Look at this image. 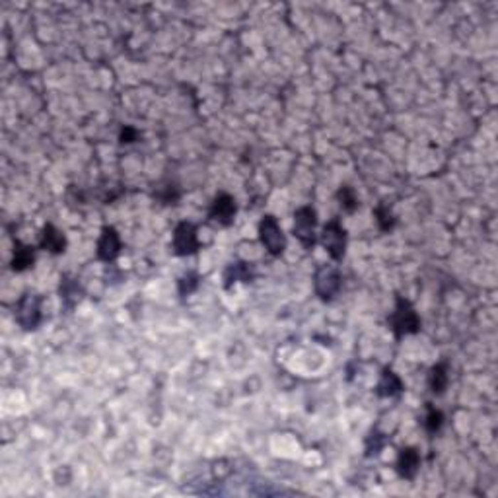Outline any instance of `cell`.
Masks as SVG:
<instances>
[{
	"label": "cell",
	"mask_w": 498,
	"mask_h": 498,
	"mask_svg": "<svg viewBox=\"0 0 498 498\" xmlns=\"http://www.w3.org/2000/svg\"><path fill=\"white\" fill-rule=\"evenodd\" d=\"M389 329L393 331V335L397 339L405 337V335H415L420 331V317L415 312V308L410 306L409 300L405 298H397L396 302V309L393 314L389 315Z\"/></svg>",
	"instance_id": "obj_1"
},
{
	"label": "cell",
	"mask_w": 498,
	"mask_h": 498,
	"mask_svg": "<svg viewBox=\"0 0 498 498\" xmlns=\"http://www.w3.org/2000/svg\"><path fill=\"white\" fill-rule=\"evenodd\" d=\"M41 319H43L41 296L37 292H26L16 306V322L20 323L22 329L33 331L39 327Z\"/></svg>",
	"instance_id": "obj_2"
},
{
	"label": "cell",
	"mask_w": 498,
	"mask_h": 498,
	"mask_svg": "<svg viewBox=\"0 0 498 498\" xmlns=\"http://www.w3.org/2000/svg\"><path fill=\"white\" fill-rule=\"evenodd\" d=\"M341 286H343V277H341V271H339L335 265H322V267L315 271V294H317L323 302L333 300L339 294V290H341Z\"/></svg>",
	"instance_id": "obj_3"
},
{
	"label": "cell",
	"mask_w": 498,
	"mask_h": 498,
	"mask_svg": "<svg viewBox=\"0 0 498 498\" xmlns=\"http://www.w3.org/2000/svg\"><path fill=\"white\" fill-rule=\"evenodd\" d=\"M322 245L329 253L333 261H341L343 259L344 249H346V230L341 224V220L333 218L323 226Z\"/></svg>",
	"instance_id": "obj_4"
},
{
	"label": "cell",
	"mask_w": 498,
	"mask_h": 498,
	"mask_svg": "<svg viewBox=\"0 0 498 498\" xmlns=\"http://www.w3.org/2000/svg\"><path fill=\"white\" fill-rule=\"evenodd\" d=\"M259 240L263 243V248L271 253V255H280L286 248V238L282 234V228L277 222L275 216L267 214L259 222Z\"/></svg>",
	"instance_id": "obj_5"
},
{
	"label": "cell",
	"mask_w": 498,
	"mask_h": 498,
	"mask_svg": "<svg viewBox=\"0 0 498 498\" xmlns=\"http://www.w3.org/2000/svg\"><path fill=\"white\" fill-rule=\"evenodd\" d=\"M315 226H317V214L312 206H300L294 213L292 232L306 249L315 245Z\"/></svg>",
	"instance_id": "obj_6"
},
{
	"label": "cell",
	"mask_w": 498,
	"mask_h": 498,
	"mask_svg": "<svg viewBox=\"0 0 498 498\" xmlns=\"http://www.w3.org/2000/svg\"><path fill=\"white\" fill-rule=\"evenodd\" d=\"M174 253L179 257L193 255L197 253L201 243H198L197 235V226L191 224V222H181L177 224V228L174 230Z\"/></svg>",
	"instance_id": "obj_7"
},
{
	"label": "cell",
	"mask_w": 498,
	"mask_h": 498,
	"mask_svg": "<svg viewBox=\"0 0 498 498\" xmlns=\"http://www.w3.org/2000/svg\"><path fill=\"white\" fill-rule=\"evenodd\" d=\"M235 213H238V206H235L234 197L228 193H220L214 197L213 205L208 208V218L220 226H230L234 224Z\"/></svg>",
	"instance_id": "obj_8"
},
{
	"label": "cell",
	"mask_w": 498,
	"mask_h": 498,
	"mask_svg": "<svg viewBox=\"0 0 498 498\" xmlns=\"http://www.w3.org/2000/svg\"><path fill=\"white\" fill-rule=\"evenodd\" d=\"M119 253H121V238L117 230L113 226H105L97 240V259L103 263H111L117 259Z\"/></svg>",
	"instance_id": "obj_9"
},
{
	"label": "cell",
	"mask_w": 498,
	"mask_h": 498,
	"mask_svg": "<svg viewBox=\"0 0 498 498\" xmlns=\"http://www.w3.org/2000/svg\"><path fill=\"white\" fill-rule=\"evenodd\" d=\"M59 294H60V302L65 309H74L84 298V288L78 280L70 277V275H63L60 277V286H59Z\"/></svg>",
	"instance_id": "obj_10"
},
{
	"label": "cell",
	"mask_w": 498,
	"mask_h": 498,
	"mask_svg": "<svg viewBox=\"0 0 498 498\" xmlns=\"http://www.w3.org/2000/svg\"><path fill=\"white\" fill-rule=\"evenodd\" d=\"M397 473L407 479V481H413L417 477L418 469H420V454H418L415 447H403L399 455H397Z\"/></svg>",
	"instance_id": "obj_11"
},
{
	"label": "cell",
	"mask_w": 498,
	"mask_h": 498,
	"mask_svg": "<svg viewBox=\"0 0 498 498\" xmlns=\"http://www.w3.org/2000/svg\"><path fill=\"white\" fill-rule=\"evenodd\" d=\"M255 279V267L248 261H234L224 271V288H232L235 282H251Z\"/></svg>",
	"instance_id": "obj_12"
},
{
	"label": "cell",
	"mask_w": 498,
	"mask_h": 498,
	"mask_svg": "<svg viewBox=\"0 0 498 498\" xmlns=\"http://www.w3.org/2000/svg\"><path fill=\"white\" fill-rule=\"evenodd\" d=\"M403 381H401V378L397 376L391 368H383L381 370V376H380V381H378V386H376V393L380 397H397L403 393Z\"/></svg>",
	"instance_id": "obj_13"
},
{
	"label": "cell",
	"mask_w": 498,
	"mask_h": 498,
	"mask_svg": "<svg viewBox=\"0 0 498 498\" xmlns=\"http://www.w3.org/2000/svg\"><path fill=\"white\" fill-rule=\"evenodd\" d=\"M39 248L49 251V253H55V255H60L66 251V238L65 234L60 232L59 228H55L53 224H47L41 232V242H39Z\"/></svg>",
	"instance_id": "obj_14"
},
{
	"label": "cell",
	"mask_w": 498,
	"mask_h": 498,
	"mask_svg": "<svg viewBox=\"0 0 498 498\" xmlns=\"http://www.w3.org/2000/svg\"><path fill=\"white\" fill-rule=\"evenodd\" d=\"M447 383H450V368H447V362H438L430 368V374H428V388L433 391L434 396H442L446 391Z\"/></svg>",
	"instance_id": "obj_15"
},
{
	"label": "cell",
	"mask_w": 498,
	"mask_h": 498,
	"mask_svg": "<svg viewBox=\"0 0 498 498\" xmlns=\"http://www.w3.org/2000/svg\"><path fill=\"white\" fill-rule=\"evenodd\" d=\"M33 261H36V253H33V248L30 245H23V243L16 242L14 245V255H12V269L16 272L28 271L30 267H33Z\"/></svg>",
	"instance_id": "obj_16"
},
{
	"label": "cell",
	"mask_w": 498,
	"mask_h": 498,
	"mask_svg": "<svg viewBox=\"0 0 498 498\" xmlns=\"http://www.w3.org/2000/svg\"><path fill=\"white\" fill-rule=\"evenodd\" d=\"M337 201L339 205L343 206L344 213L352 214L356 208H359V197H356V193H354V189L352 187H349V185H341L337 191Z\"/></svg>",
	"instance_id": "obj_17"
},
{
	"label": "cell",
	"mask_w": 498,
	"mask_h": 498,
	"mask_svg": "<svg viewBox=\"0 0 498 498\" xmlns=\"http://www.w3.org/2000/svg\"><path fill=\"white\" fill-rule=\"evenodd\" d=\"M374 216H376V222H378L381 232H391L393 226H396V218H393V214H391V211L386 205L378 206L374 211Z\"/></svg>",
	"instance_id": "obj_18"
},
{
	"label": "cell",
	"mask_w": 498,
	"mask_h": 498,
	"mask_svg": "<svg viewBox=\"0 0 498 498\" xmlns=\"http://www.w3.org/2000/svg\"><path fill=\"white\" fill-rule=\"evenodd\" d=\"M198 285H201V277H198L197 272H187V275H184L181 279L177 280V290H179L181 296H191V294L197 290Z\"/></svg>",
	"instance_id": "obj_19"
},
{
	"label": "cell",
	"mask_w": 498,
	"mask_h": 498,
	"mask_svg": "<svg viewBox=\"0 0 498 498\" xmlns=\"http://www.w3.org/2000/svg\"><path fill=\"white\" fill-rule=\"evenodd\" d=\"M442 425H444V415L440 413L438 409H434V407H428V415H426V420H425V428L428 434H436L440 433V428H442Z\"/></svg>",
	"instance_id": "obj_20"
},
{
	"label": "cell",
	"mask_w": 498,
	"mask_h": 498,
	"mask_svg": "<svg viewBox=\"0 0 498 498\" xmlns=\"http://www.w3.org/2000/svg\"><path fill=\"white\" fill-rule=\"evenodd\" d=\"M386 444H388V438H386L383 434H378V433L370 434L366 440V455L368 457L380 454Z\"/></svg>",
	"instance_id": "obj_21"
},
{
	"label": "cell",
	"mask_w": 498,
	"mask_h": 498,
	"mask_svg": "<svg viewBox=\"0 0 498 498\" xmlns=\"http://www.w3.org/2000/svg\"><path fill=\"white\" fill-rule=\"evenodd\" d=\"M158 198L164 205H176V201L179 198V191H177L176 185H168V187H164V193H160Z\"/></svg>",
	"instance_id": "obj_22"
},
{
	"label": "cell",
	"mask_w": 498,
	"mask_h": 498,
	"mask_svg": "<svg viewBox=\"0 0 498 498\" xmlns=\"http://www.w3.org/2000/svg\"><path fill=\"white\" fill-rule=\"evenodd\" d=\"M137 139H139V131H137L134 127H124L123 131H121V137H119V140H121L123 144H131V142H134Z\"/></svg>",
	"instance_id": "obj_23"
}]
</instances>
